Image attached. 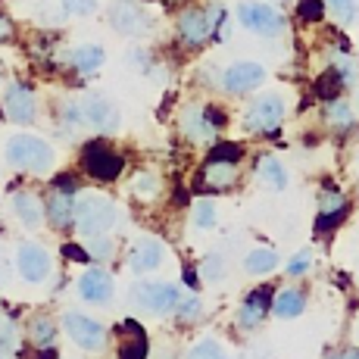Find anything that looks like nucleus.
<instances>
[{"label":"nucleus","instance_id":"nucleus-1","mask_svg":"<svg viewBox=\"0 0 359 359\" xmlns=\"http://www.w3.org/2000/svg\"><path fill=\"white\" fill-rule=\"evenodd\" d=\"M175 34L188 50H200L210 41H225L229 34V10L222 4H200L184 6L175 16Z\"/></svg>","mask_w":359,"mask_h":359},{"label":"nucleus","instance_id":"nucleus-28","mask_svg":"<svg viewBox=\"0 0 359 359\" xmlns=\"http://www.w3.org/2000/svg\"><path fill=\"white\" fill-rule=\"evenodd\" d=\"M29 341L34 344V350H50L57 341V322L50 316H34L29 322Z\"/></svg>","mask_w":359,"mask_h":359},{"label":"nucleus","instance_id":"nucleus-37","mask_svg":"<svg viewBox=\"0 0 359 359\" xmlns=\"http://www.w3.org/2000/svg\"><path fill=\"white\" fill-rule=\"evenodd\" d=\"M188 359H229V353H225V347L219 341H212V337H203V341H197L194 347H191Z\"/></svg>","mask_w":359,"mask_h":359},{"label":"nucleus","instance_id":"nucleus-34","mask_svg":"<svg viewBox=\"0 0 359 359\" xmlns=\"http://www.w3.org/2000/svg\"><path fill=\"white\" fill-rule=\"evenodd\" d=\"M325 0H297V19L303 25H316L325 19Z\"/></svg>","mask_w":359,"mask_h":359},{"label":"nucleus","instance_id":"nucleus-9","mask_svg":"<svg viewBox=\"0 0 359 359\" xmlns=\"http://www.w3.org/2000/svg\"><path fill=\"white\" fill-rule=\"evenodd\" d=\"M241 182V163L229 160H210L200 165L197 172V191L200 194H225Z\"/></svg>","mask_w":359,"mask_h":359},{"label":"nucleus","instance_id":"nucleus-14","mask_svg":"<svg viewBox=\"0 0 359 359\" xmlns=\"http://www.w3.org/2000/svg\"><path fill=\"white\" fill-rule=\"evenodd\" d=\"M50 269H53L50 253H47L41 244H34V241H22V244L16 247V272L22 275V281H29V285H41V281L50 275Z\"/></svg>","mask_w":359,"mask_h":359},{"label":"nucleus","instance_id":"nucleus-17","mask_svg":"<svg viewBox=\"0 0 359 359\" xmlns=\"http://www.w3.org/2000/svg\"><path fill=\"white\" fill-rule=\"evenodd\" d=\"M79 297L94 306H107L113 300V275L103 269H88L79 278Z\"/></svg>","mask_w":359,"mask_h":359},{"label":"nucleus","instance_id":"nucleus-13","mask_svg":"<svg viewBox=\"0 0 359 359\" xmlns=\"http://www.w3.org/2000/svg\"><path fill=\"white\" fill-rule=\"evenodd\" d=\"M81 113H85V126L91 131H97V135H113L122 122L116 103L109 97H103V94H88V97H81Z\"/></svg>","mask_w":359,"mask_h":359},{"label":"nucleus","instance_id":"nucleus-23","mask_svg":"<svg viewBox=\"0 0 359 359\" xmlns=\"http://www.w3.org/2000/svg\"><path fill=\"white\" fill-rule=\"evenodd\" d=\"M128 191L137 203H154V200H160V194H163V175L156 169H137Z\"/></svg>","mask_w":359,"mask_h":359},{"label":"nucleus","instance_id":"nucleus-21","mask_svg":"<svg viewBox=\"0 0 359 359\" xmlns=\"http://www.w3.org/2000/svg\"><path fill=\"white\" fill-rule=\"evenodd\" d=\"M163 257H165V250H163L160 241L156 238H141L135 247H131L128 266H131V272L135 275H144V272H154V269L163 262Z\"/></svg>","mask_w":359,"mask_h":359},{"label":"nucleus","instance_id":"nucleus-8","mask_svg":"<svg viewBox=\"0 0 359 359\" xmlns=\"http://www.w3.org/2000/svg\"><path fill=\"white\" fill-rule=\"evenodd\" d=\"M266 81V66L253 63V60H238L222 72L219 79V88L231 97H244V94H253L257 88Z\"/></svg>","mask_w":359,"mask_h":359},{"label":"nucleus","instance_id":"nucleus-24","mask_svg":"<svg viewBox=\"0 0 359 359\" xmlns=\"http://www.w3.org/2000/svg\"><path fill=\"white\" fill-rule=\"evenodd\" d=\"M322 122H325L331 131H337V135H347V131L356 128V113L350 109L347 100L337 97V100H328L325 107H322Z\"/></svg>","mask_w":359,"mask_h":359},{"label":"nucleus","instance_id":"nucleus-27","mask_svg":"<svg viewBox=\"0 0 359 359\" xmlns=\"http://www.w3.org/2000/svg\"><path fill=\"white\" fill-rule=\"evenodd\" d=\"M257 178H259L262 184H269L272 191H285L287 188V169H285V163H281L278 156H272V154L259 156Z\"/></svg>","mask_w":359,"mask_h":359},{"label":"nucleus","instance_id":"nucleus-35","mask_svg":"<svg viewBox=\"0 0 359 359\" xmlns=\"http://www.w3.org/2000/svg\"><path fill=\"white\" fill-rule=\"evenodd\" d=\"M210 160H229V163H241L244 160V144L238 141H212L210 147Z\"/></svg>","mask_w":359,"mask_h":359},{"label":"nucleus","instance_id":"nucleus-11","mask_svg":"<svg viewBox=\"0 0 359 359\" xmlns=\"http://www.w3.org/2000/svg\"><path fill=\"white\" fill-rule=\"evenodd\" d=\"M4 113L16 126H32L38 119V97H34V91L29 85H22V81H10L4 91Z\"/></svg>","mask_w":359,"mask_h":359},{"label":"nucleus","instance_id":"nucleus-12","mask_svg":"<svg viewBox=\"0 0 359 359\" xmlns=\"http://www.w3.org/2000/svg\"><path fill=\"white\" fill-rule=\"evenodd\" d=\"M63 331L81 350H103V344H107V328H103V322L91 319V316H85V313H63Z\"/></svg>","mask_w":359,"mask_h":359},{"label":"nucleus","instance_id":"nucleus-6","mask_svg":"<svg viewBox=\"0 0 359 359\" xmlns=\"http://www.w3.org/2000/svg\"><path fill=\"white\" fill-rule=\"evenodd\" d=\"M81 172H88L94 182H116L126 172V156L107 141H88L81 147Z\"/></svg>","mask_w":359,"mask_h":359},{"label":"nucleus","instance_id":"nucleus-29","mask_svg":"<svg viewBox=\"0 0 359 359\" xmlns=\"http://www.w3.org/2000/svg\"><path fill=\"white\" fill-rule=\"evenodd\" d=\"M344 88H347V85H344V79L334 72V69L328 66L325 72H322L319 79H316L313 94H316V97H319L322 103H328V100H337V97H341V94H344Z\"/></svg>","mask_w":359,"mask_h":359},{"label":"nucleus","instance_id":"nucleus-22","mask_svg":"<svg viewBox=\"0 0 359 359\" xmlns=\"http://www.w3.org/2000/svg\"><path fill=\"white\" fill-rule=\"evenodd\" d=\"M13 212H16V219L25 225V229H41V222H44V203H41V197L34 194V191H19V194H13Z\"/></svg>","mask_w":359,"mask_h":359},{"label":"nucleus","instance_id":"nucleus-39","mask_svg":"<svg viewBox=\"0 0 359 359\" xmlns=\"http://www.w3.org/2000/svg\"><path fill=\"white\" fill-rule=\"evenodd\" d=\"M66 16H91L97 13V0H60Z\"/></svg>","mask_w":359,"mask_h":359},{"label":"nucleus","instance_id":"nucleus-7","mask_svg":"<svg viewBox=\"0 0 359 359\" xmlns=\"http://www.w3.org/2000/svg\"><path fill=\"white\" fill-rule=\"evenodd\" d=\"M178 300H182V291L169 281H137L131 287V303L150 316H172Z\"/></svg>","mask_w":359,"mask_h":359},{"label":"nucleus","instance_id":"nucleus-18","mask_svg":"<svg viewBox=\"0 0 359 359\" xmlns=\"http://www.w3.org/2000/svg\"><path fill=\"white\" fill-rule=\"evenodd\" d=\"M178 131H182L191 144H206V141H212V137H216L212 126L206 122L203 103H188V107L178 113Z\"/></svg>","mask_w":359,"mask_h":359},{"label":"nucleus","instance_id":"nucleus-46","mask_svg":"<svg viewBox=\"0 0 359 359\" xmlns=\"http://www.w3.org/2000/svg\"><path fill=\"white\" fill-rule=\"evenodd\" d=\"M334 359H359V347H347L344 353H337Z\"/></svg>","mask_w":359,"mask_h":359},{"label":"nucleus","instance_id":"nucleus-45","mask_svg":"<svg viewBox=\"0 0 359 359\" xmlns=\"http://www.w3.org/2000/svg\"><path fill=\"white\" fill-rule=\"evenodd\" d=\"M6 281H10V266H6V257L0 250V285H6Z\"/></svg>","mask_w":359,"mask_h":359},{"label":"nucleus","instance_id":"nucleus-19","mask_svg":"<svg viewBox=\"0 0 359 359\" xmlns=\"http://www.w3.org/2000/svg\"><path fill=\"white\" fill-rule=\"evenodd\" d=\"M119 359H147L150 344H147V331L137 325L135 319H122L119 322Z\"/></svg>","mask_w":359,"mask_h":359},{"label":"nucleus","instance_id":"nucleus-44","mask_svg":"<svg viewBox=\"0 0 359 359\" xmlns=\"http://www.w3.org/2000/svg\"><path fill=\"white\" fill-rule=\"evenodd\" d=\"M63 253L69 259H75V262H88V259H91V253L81 250V244H63Z\"/></svg>","mask_w":359,"mask_h":359},{"label":"nucleus","instance_id":"nucleus-2","mask_svg":"<svg viewBox=\"0 0 359 359\" xmlns=\"http://www.w3.org/2000/svg\"><path fill=\"white\" fill-rule=\"evenodd\" d=\"M116 219V203L107 194H97V191H79L75 197V212H72V225L79 234L85 238H100V234L113 231Z\"/></svg>","mask_w":359,"mask_h":359},{"label":"nucleus","instance_id":"nucleus-5","mask_svg":"<svg viewBox=\"0 0 359 359\" xmlns=\"http://www.w3.org/2000/svg\"><path fill=\"white\" fill-rule=\"evenodd\" d=\"M238 22L247 32L259 34V38H278L287 29V19L281 10H275L272 4H262V0H241L238 10H234Z\"/></svg>","mask_w":359,"mask_h":359},{"label":"nucleus","instance_id":"nucleus-30","mask_svg":"<svg viewBox=\"0 0 359 359\" xmlns=\"http://www.w3.org/2000/svg\"><path fill=\"white\" fill-rule=\"evenodd\" d=\"M275 266H278V253L272 247H257L244 259V269L250 275H269V272H275Z\"/></svg>","mask_w":359,"mask_h":359},{"label":"nucleus","instance_id":"nucleus-38","mask_svg":"<svg viewBox=\"0 0 359 359\" xmlns=\"http://www.w3.org/2000/svg\"><path fill=\"white\" fill-rule=\"evenodd\" d=\"M309 266H313V250H300L287 259V275H291V278H300V275L309 272Z\"/></svg>","mask_w":359,"mask_h":359},{"label":"nucleus","instance_id":"nucleus-48","mask_svg":"<svg viewBox=\"0 0 359 359\" xmlns=\"http://www.w3.org/2000/svg\"><path fill=\"white\" fill-rule=\"evenodd\" d=\"M165 4H182V0H165Z\"/></svg>","mask_w":359,"mask_h":359},{"label":"nucleus","instance_id":"nucleus-3","mask_svg":"<svg viewBox=\"0 0 359 359\" xmlns=\"http://www.w3.org/2000/svg\"><path fill=\"white\" fill-rule=\"evenodd\" d=\"M6 160L19 172L44 175V172H50L53 163H57V150H53L44 137L19 131V135H13L10 141H6Z\"/></svg>","mask_w":359,"mask_h":359},{"label":"nucleus","instance_id":"nucleus-15","mask_svg":"<svg viewBox=\"0 0 359 359\" xmlns=\"http://www.w3.org/2000/svg\"><path fill=\"white\" fill-rule=\"evenodd\" d=\"M347 216H350V200L344 197L337 188H322L319 216H316V231H334Z\"/></svg>","mask_w":359,"mask_h":359},{"label":"nucleus","instance_id":"nucleus-10","mask_svg":"<svg viewBox=\"0 0 359 359\" xmlns=\"http://www.w3.org/2000/svg\"><path fill=\"white\" fill-rule=\"evenodd\" d=\"M109 25L126 38H144L154 22H150L144 4H137V0H113L109 4Z\"/></svg>","mask_w":359,"mask_h":359},{"label":"nucleus","instance_id":"nucleus-26","mask_svg":"<svg viewBox=\"0 0 359 359\" xmlns=\"http://www.w3.org/2000/svg\"><path fill=\"white\" fill-rule=\"evenodd\" d=\"M306 309V294L300 287H281L272 297V313L278 319H297V316Z\"/></svg>","mask_w":359,"mask_h":359},{"label":"nucleus","instance_id":"nucleus-36","mask_svg":"<svg viewBox=\"0 0 359 359\" xmlns=\"http://www.w3.org/2000/svg\"><path fill=\"white\" fill-rule=\"evenodd\" d=\"M203 313V303H200V297L194 294H182V300H178V306H175V322H182V325H188V322H194L197 316Z\"/></svg>","mask_w":359,"mask_h":359},{"label":"nucleus","instance_id":"nucleus-43","mask_svg":"<svg viewBox=\"0 0 359 359\" xmlns=\"http://www.w3.org/2000/svg\"><path fill=\"white\" fill-rule=\"evenodd\" d=\"M13 38H16V25H13L10 16L0 13V44H6V41H13Z\"/></svg>","mask_w":359,"mask_h":359},{"label":"nucleus","instance_id":"nucleus-32","mask_svg":"<svg viewBox=\"0 0 359 359\" xmlns=\"http://www.w3.org/2000/svg\"><path fill=\"white\" fill-rule=\"evenodd\" d=\"M191 219H194V225L200 231H210V229H216V219H219V212H216V203L212 200H197L194 203V210H191Z\"/></svg>","mask_w":359,"mask_h":359},{"label":"nucleus","instance_id":"nucleus-31","mask_svg":"<svg viewBox=\"0 0 359 359\" xmlns=\"http://www.w3.org/2000/svg\"><path fill=\"white\" fill-rule=\"evenodd\" d=\"M60 126H63L69 135H79L85 126V113H81V100H66L60 107Z\"/></svg>","mask_w":359,"mask_h":359},{"label":"nucleus","instance_id":"nucleus-33","mask_svg":"<svg viewBox=\"0 0 359 359\" xmlns=\"http://www.w3.org/2000/svg\"><path fill=\"white\" fill-rule=\"evenodd\" d=\"M325 10L334 16L337 25H350V22H356V16H359L356 0H325Z\"/></svg>","mask_w":359,"mask_h":359},{"label":"nucleus","instance_id":"nucleus-25","mask_svg":"<svg viewBox=\"0 0 359 359\" xmlns=\"http://www.w3.org/2000/svg\"><path fill=\"white\" fill-rule=\"evenodd\" d=\"M103 63H107V50L100 44H81L69 50V66L79 75H94Z\"/></svg>","mask_w":359,"mask_h":359},{"label":"nucleus","instance_id":"nucleus-41","mask_svg":"<svg viewBox=\"0 0 359 359\" xmlns=\"http://www.w3.org/2000/svg\"><path fill=\"white\" fill-rule=\"evenodd\" d=\"M88 247H91V250H88V253H91V259H109V257H113V244H109L103 234H100V238H91V244H88Z\"/></svg>","mask_w":359,"mask_h":359},{"label":"nucleus","instance_id":"nucleus-47","mask_svg":"<svg viewBox=\"0 0 359 359\" xmlns=\"http://www.w3.org/2000/svg\"><path fill=\"white\" fill-rule=\"evenodd\" d=\"M0 359H10V344L0 341Z\"/></svg>","mask_w":359,"mask_h":359},{"label":"nucleus","instance_id":"nucleus-16","mask_svg":"<svg viewBox=\"0 0 359 359\" xmlns=\"http://www.w3.org/2000/svg\"><path fill=\"white\" fill-rule=\"evenodd\" d=\"M272 297H275V287L272 285H259L257 291H250L244 297V303H241L238 309V325L241 328H257L262 319H266L269 313H272Z\"/></svg>","mask_w":359,"mask_h":359},{"label":"nucleus","instance_id":"nucleus-42","mask_svg":"<svg viewBox=\"0 0 359 359\" xmlns=\"http://www.w3.org/2000/svg\"><path fill=\"white\" fill-rule=\"evenodd\" d=\"M200 272H203V278H206V281H219V278H222V259H219V257L203 259Z\"/></svg>","mask_w":359,"mask_h":359},{"label":"nucleus","instance_id":"nucleus-4","mask_svg":"<svg viewBox=\"0 0 359 359\" xmlns=\"http://www.w3.org/2000/svg\"><path fill=\"white\" fill-rule=\"evenodd\" d=\"M287 116V103L281 94L269 91V94H259L247 103L244 109V128L253 131V135H275L281 128Z\"/></svg>","mask_w":359,"mask_h":359},{"label":"nucleus","instance_id":"nucleus-20","mask_svg":"<svg viewBox=\"0 0 359 359\" xmlns=\"http://www.w3.org/2000/svg\"><path fill=\"white\" fill-rule=\"evenodd\" d=\"M72 212H75V194L50 184V194L44 200V216L50 219V225L53 229H69L72 225Z\"/></svg>","mask_w":359,"mask_h":359},{"label":"nucleus","instance_id":"nucleus-40","mask_svg":"<svg viewBox=\"0 0 359 359\" xmlns=\"http://www.w3.org/2000/svg\"><path fill=\"white\" fill-rule=\"evenodd\" d=\"M203 113H206V122H210L212 126V131H222L225 126H229V113H225L222 107H219V103H203Z\"/></svg>","mask_w":359,"mask_h":359}]
</instances>
